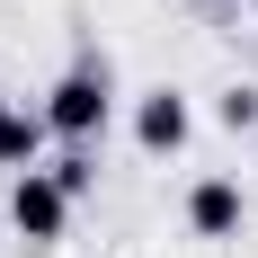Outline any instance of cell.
<instances>
[{
  "instance_id": "5",
  "label": "cell",
  "mask_w": 258,
  "mask_h": 258,
  "mask_svg": "<svg viewBox=\"0 0 258 258\" xmlns=\"http://www.w3.org/2000/svg\"><path fill=\"white\" fill-rule=\"evenodd\" d=\"M45 143V116H0V160H36Z\"/></svg>"
},
{
  "instance_id": "1",
  "label": "cell",
  "mask_w": 258,
  "mask_h": 258,
  "mask_svg": "<svg viewBox=\"0 0 258 258\" xmlns=\"http://www.w3.org/2000/svg\"><path fill=\"white\" fill-rule=\"evenodd\" d=\"M98 116H107V72H98V62H80V72L62 80V89H53V107H45V125H53V134H72V143H80V134H98Z\"/></svg>"
},
{
  "instance_id": "7",
  "label": "cell",
  "mask_w": 258,
  "mask_h": 258,
  "mask_svg": "<svg viewBox=\"0 0 258 258\" xmlns=\"http://www.w3.org/2000/svg\"><path fill=\"white\" fill-rule=\"evenodd\" d=\"M0 116H9V107H0Z\"/></svg>"
},
{
  "instance_id": "6",
  "label": "cell",
  "mask_w": 258,
  "mask_h": 258,
  "mask_svg": "<svg viewBox=\"0 0 258 258\" xmlns=\"http://www.w3.org/2000/svg\"><path fill=\"white\" fill-rule=\"evenodd\" d=\"M89 178H98V169H89V160H80V152H72V160H53V187H62V196H80V187H89Z\"/></svg>"
},
{
  "instance_id": "2",
  "label": "cell",
  "mask_w": 258,
  "mask_h": 258,
  "mask_svg": "<svg viewBox=\"0 0 258 258\" xmlns=\"http://www.w3.org/2000/svg\"><path fill=\"white\" fill-rule=\"evenodd\" d=\"M9 214H18V232H27V240H62L72 196L53 187V169H27V178H18V196H9Z\"/></svg>"
},
{
  "instance_id": "4",
  "label": "cell",
  "mask_w": 258,
  "mask_h": 258,
  "mask_svg": "<svg viewBox=\"0 0 258 258\" xmlns=\"http://www.w3.org/2000/svg\"><path fill=\"white\" fill-rule=\"evenodd\" d=\"M143 143H152V152H178V143H187V107L169 98V89L143 107Z\"/></svg>"
},
{
  "instance_id": "3",
  "label": "cell",
  "mask_w": 258,
  "mask_h": 258,
  "mask_svg": "<svg viewBox=\"0 0 258 258\" xmlns=\"http://www.w3.org/2000/svg\"><path fill=\"white\" fill-rule=\"evenodd\" d=\"M187 223H196L205 240H223V232H240V187H232V178H205L196 196H187Z\"/></svg>"
}]
</instances>
